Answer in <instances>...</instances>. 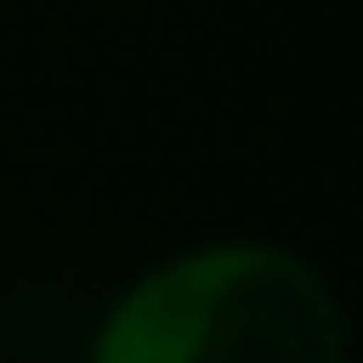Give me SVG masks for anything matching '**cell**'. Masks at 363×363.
<instances>
[{
    "label": "cell",
    "instance_id": "obj_1",
    "mask_svg": "<svg viewBox=\"0 0 363 363\" xmlns=\"http://www.w3.org/2000/svg\"><path fill=\"white\" fill-rule=\"evenodd\" d=\"M89 363H349V319L296 245L201 238L104 304Z\"/></svg>",
    "mask_w": 363,
    "mask_h": 363
}]
</instances>
